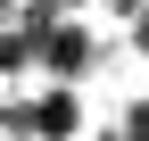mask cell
Instances as JSON below:
<instances>
[{"label": "cell", "mask_w": 149, "mask_h": 141, "mask_svg": "<svg viewBox=\"0 0 149 141\" xmlns=\"http://www.w3.org/2000/svg\"><path fill=\"white\" fill-rule=\"evenodd\" d=\"M25 116H33L42 141H74L83 133V91L74 83H42V100H25Z\"/></svg>", "instance_id": "cell-1"}, {"label": "cell", "mask_w": 149, "mask_h": 141, "mask_svg": "<svg viewBox=\"0 0 149 141\" xmlns=\"http://www.w3.org/2000/svg\"><path fill=\"white\" fill-rule=\"evenodd\" d=\"M133 50H141V58H149V8L133 17Z\"/></svg>", "instance_id": "cell-2"}]
</instances>
